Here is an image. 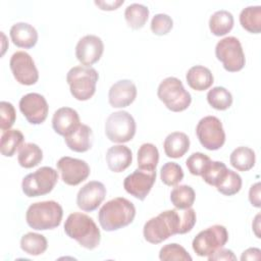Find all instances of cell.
<instances>
[{
    "label": "cell",
    "instance_id": "e0dca14e",
    "mask_svg": "<svg viewBox=\"0 0 261 261\" xmlns=\"http://www.w3.org/2000/svg\"><path fill=\"white\" fill-rule=\"evenodd\" d=\"M106 196V188L101 181L92 180L83 186L76 195V204L86 212L96 210Z\"/></svg>",
    "mask_w": 261,
    "mask_h": 261
},
{
    "label": "cell",
    "instance_id": "b9f144b4",
    "mask_svg": "<svg viewBox=\"0 0 261 261\" xmlns=\"http://www.w3.org/2000/svg\"><path fill=\"white\" fill-rule=\"evenodd\" d=\"M208 260L209 261H214V260L229 261V260H237V257L234 256V254L231 250L220 248L217 251H215L213 254L208 256Z\"/></svg>",
    "mask_w": 261,
    "mask_h": 261
},
{
    "label": "cell",
    "instance_id": "7a4b0ae2",
    "mask_svg": "<svg viewBox=\"0 0 261 261\" xmlns=\"http://www.w3.org/2000/svg\"><path fill=\"white\" fill-rule=\"evenodd\" d=\"M136 216L135 205L127 199L117 197L106 202L99 210L98 219L106 231H114L130 224Z\"/></svg>",
    "mask_w": 261,
    "mask_h": 261
},
{
    "label": "cell",
    "instance_id": "74e56055",
    "mask_svg": "<svg viewBox=\"0 0 261 261\" xmlns=\"http://www.w3.org/2000/svg\"><path fill=\"white\" fill-rule=\"evenodd\" d=\"M159 258L162 261H172V260L191 261L192 260V257L186 251V249L175 243L167 244L163 246L160 249Z\"/></svg>",
    "mask_w": 261,
    "mask_h": 261
},
{
    "label": "cell",
    "instance_id": "1f68e13d",
    "mask_svg": "<svg viewBox=\"0 0 261 261\" xmlns=\"http://www.w3.org/2000/svg\"><path fill=\"white\" fill-rule=\"evenodd\" d=\"M196 194L192 187L188 185L176 186L170 193V201L176 209L184 210L191 208L195 202Z\"/></svg>",
    "mask_w": 261,
    "mask_h": 261
},
{
    "label": "cell",
    "instance_id": "52a82bcc",
    "mask_svg": "<svg viewBox=\"0 0 261 261\" xmlns=\"http://www.w3.org/2000/svg\"><path fill=\"white\" fill-rule=\"evenodd\" d=\"M57 180L58 172L50 166H43L23 177L21 182L22 192L30 198L43 196L54 189Z\"/></svg>",
    "mask_w": 261,
    "mask_h": 261
},
{
    "label": "cell",
    "instance_id": "5bb4252c",
    "mask_svg": "<svg viewBox=\"0 0 261 261\" xmlns=\"http://www.w3.org/2000/svg\"><path fill=\"white\" fill-rule=\"evenodd\" d=\"M19 110L30 123L40 124L47 118L49 106L41 94L29 93L20 98Z\"/></svg>",
    "mask_w": 261,
    "mask_h": 261
},
{
    "label": "cell",
    "instance_id": "83f0119b",
    "mask_svg": "<svg viewBox=\"0 0 261 261\" xmlns=\"http://www.w3.org/2000/svg\"><path fill=\"white\" fill-rule=\"evenodd\" d=\"M43 159V151L34 143H24L18 151L17 160L21 167L32 168L37 166Z\"/></svg>",
    "mask_w": 261,
    "mask_h": 261
},
{
    "label": "cell",
    "instance_id": "4dcf8cb0",
    "mask_svg": "<svg viewBox=\"0 0 261 261\" xmlns=\"http://www.w3.org/2000/svg\"><path fill=\"white\" fill-rule=\"evenodd\" d=\"M149 17V9L143 4H129L124 10V18L129 28L134 30L142 29Z\"/></svg>",
    "mask_w": 261,
    "mask_h": 261
},
{
    "label": "cell",
    "instance_id": "4fadbf2b",
    "mask_svg": "<svg viewBox=\"0 0 261 261\" xmlns=\"http://www.w3.org/2000/svg\"><path fill=\"white\" fill-rule=\"evenodd\" d=\"M56 165L63 182L68 186H77L90 175V166L82 159L64 156L57 161Z\"/></svg>",
    "mask_w": 261,
    "mask_h": 261
},
{
    "label": "cell",
    "instance_id": "4316f807",
    "mask_svg": "<svg viewBox=\"0 0 261 261\" xmlns=\"http://www.w3.org/2000/svg\"><path fill=\"white\" fill-rule=\"evenodd\" d=\"M229 161L237 170L248 171L255 165V152L249 147H238L231 152Z\"/></svg>",
    "mask_w": 261,
    "mask_h": 261
},
{
    "label": "cell",
    "instance_id": "ffe728a7",
    "mask_svg": "<svg viewBox=\"0 0 261 261\" xmlns=\"http://www.w3.org/2000/svg\"><path fill=\"white\" fill-rule=\"evenodd\" d=\"M64 141L70 150L77 153H84L92 147L93 132L89 125L80 123L74 130L64 137Z\"/></svg>",
    "mask_w": 261,
    "mask_h": 261
},
{
    "label": "cell",
    "instance_id": "ac0fdd59",
    "mask_svg": "<svg viewBox=\"0 0 261 261\" xmlns=\"http://www.w3.org/2000/svg\"><path fill=\"white\" fill-rule=\"evenodd\" d=\"M137 97V87L129 80H120L109 89L108 101L114 108L129 106Z\"/></svg>",
    "mask_w": 261,
    "mask_h": 261
},
{
    "label": "cell",
    "instance_id": "d6986e66",
    "mask_svg": "<svg viewBox=\"0 0 261 261\" xmlns=\"http://www.w3.org/2000/svg\"><path fill=\"white\" fill-rule=\"evenodd\" d=\"M80 116L76 110L70 107L57 109L52 117V127L58 135L66 137L80 125Z\"/></svg>",
    "mask_w": 261,
    "mask_h": 261
},
{
    "label": "cell",
    "instance_id": "ee69618b",
    "mask_svg": "<svg viewBox=\"0 0 261 261\" xmlns=\"http://www.w3.org/2000/svg\"><path fill=\"white\" fill-rule=\"evenodd\" d=\"M123 0H112V1H95V5H97L102 10H115L121 4H123Z\"/></svg>",
    "mask_w": 261,
    "mask_h": 261
},
{
    "label": "cell",
    "instance_id": "277c9868",
    "mask_svg": "<svg viewBox=\"0 0 261 261\" xmlns=\"http://www.w3.org/2000/svg\"><path fill=\"white\" fill-rule=\"evenodd\" d=\"M63 216L60 204L55 201H43L30 205L25 220L30 227L36 230L53 229L59 226Z\"/></svg>",
    "mask_w": 261,
    "mask_h": 261
},
{
    "label": "cell",
    "instance_id": "ab89813d",
    "mask_svg": "<svg viewBox=\"0 0 261 261\" xmlns=\"http://www.w3.org/2000/svg\"><path fill=\"white\" fill-rule=\"evenodd\" d=\"M173 27L171 17L164 13L155 14L151 20V31L157 36H163L170 32Z\"/></svg>",
    "mask_w": 261,
    "mask_h": 261
},
{
    "label": "cell",
    "instance_id": "60d3db41",
    "mask_svg": "<svg viewBox=\"0 0 261 261\" xmlns=\"http://www.w3.org/2000/svg\"><path fill=\"white\" fill-rule=\"evenodd\" d=\"M0 128L5 132L7 129H10V127L15 122L16 113L14 106L7 102V101H1L0 102Z\"/></svg>",
    "mask_w": 261,
    "mask_h": 261
},
{
    "label": "cell",
    "instance_id": "d4e9b609",
    "mask_svg": "<svg viewBox=\"0 0 261 261\" xmlns=\"http://www.w3.org/2000/svg\"><path fill=\"white\" fill-rule=\"evenodd\" d=\"M233 27V16L227 10L215 11L209 19V29L214 36H224Z\"/></svg>",
    "mask_w": 261,
    "mask_h": 261
},
{
    "label": "cell",
    "instance_id": "8fae6325",
    "mask_svg": "<svg viewBox=\"0 0 261 261\" xmlns=\"http://www.w3.org/2000/svg\"><path fill=\"white\" fill-rule=\"evenodd\" d=\"M196 135L201 145L207 150L220 149L225 142V133L222 123L216 116H205L196 126Z\"/></svg>",
    "mask_w": 261,
    "mask_h": 261
},
{
    "label": "cell",
    "instance_id": "f35d334b",
    "mask_svg": "<svg viewBox=\"0 0 261 261\" xmlns=\"http://www.w3.org/2000/svg\"><path fill=\"white\" fill-rule=\"evenodd\" d=\"M211 161L209 156L206 154H203L201 152L193 153L186 161L187 167L189 171L193 175H202L204 169L208 165V163Z\"/></svg>",
    "mask_w": 261,
    "mask_h": 261
},
{
    "label": "cell",
    "instance_id": "e575fe53",
    "mask_svg": "<svg viewBox=\"0 0 261 261\" xmlns=\"http://www.w3.org/2000/svg\"><path fill=\"white\" fill-rule=\"evenodd\" d=\"M242 188V177L236 171L227 169L225 175L216 186L219 193L225 196H232L240 192Z\"/></svg>",
    "mask_w": 261,
    "mask_h": 261
},
{
    "label": "cell",
    "instance_id": "9c48e42d",
    "mask_svg": "<svg viewBox=\"0 0 261 261\" xmlns=\"http://www.w3.org/2000/svg\"><path fill=\"white\" fill-rule=\"evenodd\" d=\"M136 121L127 111L111 113L105 122V134L113 143L129 142L136 134Z\"/></svg>",
    "mask_w": 261,
    "mask_h": 261
},
{
    "label": "cell",
    "instance_id": "30bf717a",
    "mask_svg": "<svg viewBox=\"0 0 261 261\" xmlns=\"http://www.w3.org/2000/svg\"><path fill=\"white\" fill-rule=\"evenodd\" d=\"M215 55L222 63L223 68L229 72L240 71L246 63L241 42L236 37H225L221 39L216 44Z\"/></svg>",
    "mask_w": 261,
    "mask_h": 261
},
{
    "label": "cell",
    "instance_id": "cb8c5ba5",
    "mask_svg": "<svg viewBox=\"0 0 261 261\" xmlns=\"http://www.w3.org/2000/svg\"><path fill=\"white\" fill-rule=\"evenodd\" d=\"M186 80L190 88L195 91H205L213 84V74L209 68L203 65L192 66L187 74Z\"/></svg>",
    "mask_w": 261,
    "mask_h": 261
},
{
    "label": "cell",
    "instance_id": "836d02e7",
    "mask_svg": "<svg viewBox=\"0 0 261 261\" xmlns=\"http://www.w3.org/2000/svg\"><path fill=\"white\" fill-rule=\"evenodd\" d=\"M207 101L216 110H226L232 104V96L223 87H214L207 93Z\"/></svg>",
    "mask_w": 261,
    "mask_h": 261
},
{
    "label": "cell",
    "instance_id": "484cf974",
    "mask_svg": "<svg viewBox=\"0 0 261 261\" xmlns=\"http://www.w3.org/2000/svg\"><path fill=\"white\" fill-rule=\"evenodd\" d=\"M159 161V152L151 143L143 144L138 150V168L146 171H156Z\"/></svg>",
    "mask_w": 261,
    "mask_h": 261
},
{
    "label": "cell",
    "instance_id": "7c38bea8",
    "mask_svg": "<svg viewBox=\"0 0 261 261\" xmlns=\"http://www.w3.org/2000/svg\"><path fill=\"white\" fill-rule=\"evenodd\" d=\"M9 66L11 72L20 85L32 86L39 80V72L32 56L24 51H16L12 54Z\"/></svg>",
    "mask_w": 261,
    "mask_h": 261
},
{
    "label": "cell",
    "instance_id": "d6a6232c",
    "mask_svg": "<svg viewBox=\"0 0 261 261\" xmlns=\"http://www.w3.org/2000/svg\"><path fill=\"white\" fill-rule=\"evenodd\" d=\"M24 137L19 129H7L1 136L0 150L2 155L11 157L23 144Z\"/></svg>",
    "mask_w": 261,
    "mask_h": 261
},
{
    "label": "cell",
    "instance_id": "f546056e",
    "mask_svg": "<svg viewBox=\"0 0 261 261\" xmlns=\"http://www.w3.org/2000/svg\"><path fill=\"white\" fill-rule=\"evenodd\" d=\"M241 25L252 34L261 32V6H248L240 13Z\"/></svg>",
    "mask_w": 261,
    "mask_h": 261
},
{
    "label": "cell",
    "instance_id": "7bdbcfd3",
    "mask_svg": "<svg viewBox=\"0 0 261 261\" xmlns=\"http://www.w3.org/2000/svg\"><path fill=\"white\" fill-rule=\"evenodd\" d=\"M249 200L251 204L257 208L260 207V182L253 185L249 191Z\"/></svg>",
    "mask_w": 261,
    "mask_h": 261
},
{
    "label": "cell",
    "instance_id": "603a6c76",
    "mask_svg": "<svg viewBox=\"0 0 261 261\" xmlns=\"http://www.w3.org/2000/svg\"><path fill=\"white\" fill-rule=\"evenodd\" d=\"M163 147L167 157L179 158L188 152L190 148V139L185 133L173 132L165 138Z\"/></svg>",
    "mask_w": 261,
    "mask_h": 261
},
{
    "label": "cell",
    "instance_id": "3957f363",
    "mask_svg": "<svg viewBox=\"0 0 261 261\" xmlns=\"http://www.w3.org/2000/svg\"><path fill=\"white\" fill-rule=\"evenodd\" d=\"M64 231L75 240L82 247L93 250L97 248L101 241L100 229L97 224L87 214L73 212L68 215L64 223Z\"/></svg>",
    "mask_w": 261,
    "mask_h": 261
},
{
    "label": "cell",
    "instance_id": "8d00e7d4",
    "mask_svg": "<svg viewBox=\"0 0 261 261\" xmlns=\"http://www.w3.org/2000/svg\"><path fill=\"white\" fill-rule=\"evenodd\" d=\"M160 177L164 185L176 186L184 178V171L179 164L175 162H166L160 169Z\"/></svg>",
    "mask_w": 261,
    "mask_h": 261
},
{
    "label": "cell",
    "instance_id": "f6af8a7d",
    "mask_svg": "<svg viewBox=\"0 0 261 261\" xmlns=\"http://www.w3.org/2000/svg\"><path fill=\"white\" fill-rule=\"evenodd\" d=\"M260 249L258 248H249L243 252L241 256V260H259L260 259Z\"/></svg>",
    "mask_w": 261,
    "mask_h": 261
},
{
    "label": "cell",
    "instance_id": "9a60e30c",
    "mask_svg": "<svg viewBox=\"0 0 261 261\" xmlns=\"http://www.w3.org/2000/svg\"><path fill=\"white\" fill-rule=\"evenodd\" d=\"M156 179V171L136 169L123 180L124 190L135 198L143 201L150 193Z\"/></svg>",
    "mask_w": 261,
    "mask_h": 261
},
{
    "label": "cell",
    "instance_id": "5b68a950",
    "mask_svg": "<svg viewBox=\"0 0 261 261\" xmlns=\"http://www.w3.org/2000/svg\"><path fill=\"white\" fill-rule=\"evenodd\" d=\"M99 74L91 66L79 65L70 68L66 75V82L73 98L79 101H86L92 98L96 92V84Z\"/></svg>",
    "mask_w": 261,
    "mask_h": 261
},
{
    "label": "cell",
    "instance_id": "ba28073f",
    "mask_svg": "<svg viewBox=\"0 0 261 261\" xmlns=\"http://www.w3.org/2000/svg\"><path fill=\"white\" fill-rule=\"evenodd\" d=\"M228 241V232L225 226L220 224L212 225L201 230L193 240L192 247L200 257H208L220 248H223Z\"/></svg>",
    "mask_w": 261,
    "mask_h": 261
},
{
    "label": "cell",
    "instance_id": "f1b7e54d",
    "mask_svg": "<svg viewBox=\"0 0 261 261\" xmlns=\"http://www.w3.org/2000/svg\"><path fill=\"white\" fill-rule=\"evenodd\" d=\"M47 247L48 242L46 238L37 232H28L20 239V248L29 255H41L47 250Z\"/></svg>",
    "mask_w": 261,
    "mask_h": 261
},
{
    "label": "cell",
    "instance_id": "44dd1931",
    "mask_svg": "<svg viewBox=\"0 0 261 261\" xmlns=\"http://www.w3.org/2000/svg\"><path fill=\"white\" fill-rule=\"evenodd\" d=\"M11 41L19 48H33L38 42V32L30 23L16 22L10 28Z\"/></svg>",
    "mask_w": 261,
    "mask_h": 261
},
{
    "label": "cell",
    "instance_id": "6da1fadb",
    "mask_svg": "<svg viewBox=\"0 0 261 261\" xmlns=\"http://www.w3.org/2000/svg\"><path fill=\"white\" fill-rule=\"evenodd\" d=\"M196 224V212L191 207L179 211L171 209L161 212L149 219L143 229L144 238L151 244H160L174 234H184L192 230Z\"/></svg>",
    "mask_w": 261,
    "mask_h": 261
},
{
    "label": "cell",
    "instance_id": "d590c367",
    "mask_svg": "<svg viewBox=\"0 0 261 261\" xmlns=\"http://www.w3.org/2000/svg\"><path fill=\"white\" fill-rule=\"evenodd\" d=\"M227 171L226 165L221 161H210L202 173V178L210 186L216 187Z\"/></svg>",
    "mask_w": 261,
    "mask_h": 261
},
{
    "label": "cell",
    "instance_id": "7402d4cb",
    "mask_svg": "<svg viewBox=\"0 0 261 261\" xmlns=\"http://www.w3.org/2000/svg\"><path fill=\"white\" fill-rule=\"evenodd\" d=\"M105 158L108 168L111 171L121 172L132 164L133 153L124 145H115L107 150Z\"/></svg>",
    "mask_w": 261,
    "mask_h": 261
},
{
    "label": "cell",
    "instance_id": "8992f818",
    "mask_svg": "<svg viewBox=\"0 0 261 261\" xmlns=\"http://www.w3.org/2000/svg\"><path fill=\"white\" fill-rule=\"evenodd\" d=\"M157 96L173 112L186 110L192 102L191 94L184 88L181 81L174 76H168L160 83Z\"/></svg>",
    "mask_w": 261,
    "mask_h": 261
},
{
    "label": "cell",
    "instance_id": "2e32d148",
    "mask_svg": "<svg viewBox=\"0 0 261 261\" xmlns=\"http://www.w3.org/2000/svg\"><path fill=\"white\" fill-rule=\"evenodd\" d=\"M103 51L104 44L101 38L95 35H87L77 42L75 57L83 65L91 66L100 60Z\"/></svg>",
    "mask_w": 261,
    "mask_h": 261
}]
</instances>
